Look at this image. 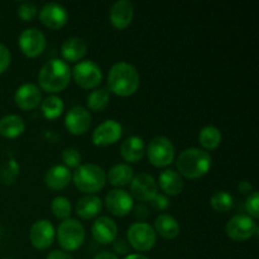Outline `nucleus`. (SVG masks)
Returning a JSON list of instances; mask_svg holds the SVG:
<instances>
[{
  "mask_svg": "<svg viewBox=\"0 0 259 259\" xmlns=\"http://www.w3.org/2000/svg\"><path fill=\"white\" fill-rule=\"evenodd\" d=\"M134 209V212H136V217L139 218V219H146L147 217H148V210L146 209V206L144 205H138V206L133 207Z\"/></svg>",
  "mask_w": 259,
  "mask_h": 259,
  "instance_id": "42",
  "label": "nucleus"
},
{
  "mask_svg": "<svg viewBox=\"0 0 259 259\" xmlns=\"http://www.w3.org/2000/svg\"><path fill=\"white\" fill-rule=\"evenodd\" d=\"M105 206L111 215L123 218L133 210L134 201L128 191L121 189H114L106 194Z\"/></svg>",
  "mask_w": 259,
  "mask_h": 259,
  "instance_id": "14",
  "label": "nucleus"
},
{
  "mask_svg": "<svg viewBox=\"0 0 259 259\" xmlns=\"http://www.w3.org/2000/svg\"><path fill=\"white\" fill-rule=\"evenodd\" d=\"M101 210H103V201L96 195H86V196L81 197L76 204V214L81 219L85 220L98 218Z\"/></svg>",
  "mask_w": 259,
  "mask_h": 259,
  "instance_id": "24",
  "label": "nucleus"
},
{
  "mask_svg": "<svg viewBox=\"0 0 259 259\" xmlns=\"http://www.w3.org/2000/svg\"><path fill=\"white\" fill-rule=\"evenodd\" d=\"M134 18V5L129 0H118L109 12V19L115 29L123 30L131 25Z\"/></svg>",
  "mask_w": 259,
  "mask_h": 259,
  "instance_id": "18",
  "label": "nucleus"
},
{
  "mask_svg": "<svg viewBox=\"0 0 259 259\" xmlns=\"http://www.w3.org/2000/svg\"><path fill=\"white\" fill-rule=\"evenodd\" d=\"M56 230L52 223L47 219L37 220L29 230V240L35 249L45 250L53 244Z\"/></svg>",
  "mask_w": 259,
  "mask_h": 259,
  "instance_id": "16",
  "label": "nucleus"
},
{
  "mask_svg": "<svg viewBox=\"0 0 259 259\" xmlns=\"http://www.w3.org/2000/svg\"><path fill=\"white\" fill-rule=\"evenodd\" d=\"M151 205L153 209L158 210V211H164L169 207V200L166 195L163 194H157L154 199L151 201Z\"/></svg>",
  "mask_w": 259,
  "mask_h": 259,
  "instance_id": "38",
  "label": "nucleus"
},
{
  "mask_svg": "<svg viewBox=\"0 0 259 259\" xmlns=\"http://www.w3.org/2000/svg\"><path fill=\"white\" fill-rule=\"evenodd\" d=\"M210 205L212 209L218 212H228L232 210L233 205H234V199L229 192L224 191V190H219L215 191L210 197Z\"/></svg>",
  "mask_w": 259,
  "mask_h": 259,
  "instance_id": "31",
  "label": "nucleus"
},
{
  "mask_svg": "<svg viewBox=\"0 0 259 259\" xmlns=\"http://www.w3.org/2000/svg\"><path fill=\"white\" fill-rule=\"evenodd\" d=\"M120 154L128 163H138L146 154V143L138 136H131L121 143Z\"/></svg>",
  "mask_w": 259,
  "mask_h": 259,
  "instance_id": "21",
  "label": "nucleus"
},
{
  "mask_svg": "<svg viewBox=\"0 0 259 259\" xmlns=\"http://www.w3.org/2000/svg\"><path fill=\"white\" fill-rule=\"evenodd\" d=\"M46 37L37 28H27L23 30L18 39L20 51L24 56L29 58L38 57L45 52Z\"/></svg>",
  "mask_w": 259,
  "mask_h": 259,
  "instance_id": "10",
  "label": "nucleus"
},
{
  "mask_svg": "<svg viewBox=\"0 0 259 259\" xmlns=\"http://www.w3.org/2000/svg\"><path fill=\"white\" fill-rule=\"evenodd\" d=\"M146 153L152 166L164 168L175 161V146L167 137H154L146 147Z\"/></svg>",
  "mask_w": 259,
  "mask_h": 259,
  "instance_id": "7",
  "label": "nucleus"
},
{
  "mask_svg": "<svg viewBox=\"0 0 259 259\" xmlns=\"http://www.w3.org/2000/svg\"><path fill=\"white\" fill-rule=\"evenodd\" d=\"M38 17L40 23L48 29L57 30L65 27L68 22V12L60 3L51 2L38 10Z\"/></svg>",
  "mask_w": 259,
  "mask_h": 259,
  "instance_id": "13",
  "label": "nucleus"
},
{
  "mask_svg": "<svg viewBox=\"0 0 259 259\" xmlns=\"http://www.w3.org/2000/svg\"><path fill=\"white\" fill-rule=\"evenodd\" d=\"M70 66L61 58H52L47 61L38 73L39 89L52 95L65 90L70 83Z\"/></svg>",
  "mask_w": 259,
  "mask_h": 259,
  "instance_id": "2",
  "label": "nucleus"
},
{
  "mask_svg": "<svg viewBox=\"0 0 259 259\" xmlns=\"http://www.w3.org/2000/svg\"><path fill=\"white\" fill-rule=\"evenodd\" d=\"M25 131V121L17 114H9L0 119V136L4 138H17Z\"/></svg>",
  "mask_w": 259,
  "mask_h": 259,
  "instance_id": "26",
  "label": "nucleus"
},
{
  "mask_svg": "<svg viewBox=\"0 0 259 259\" xmlns=\"http://www.w3.org/2000/svg\"><path fill=\"white\" fill-rule=\"evenodd\" d=\"M19 176V164L15 159L10 158L0 164V180L4 184L12 185Z\"/></svg>",
  "mask_w": 259,
  "mask_h": 259,
  "instance_id": "33",
  "label": "nucleus"
},
{
  "mask_svg": "<svg viewBox=\"0 0 259 259\" xmlns=\"http://www.w3.org/2000/svg\"><path fill=\"white\" fill-rule=\"evenodd\" d=\"M94 259H119L118 255L114 254V253L111 252H101L99 253L98 255H95V258Z\"/></svg>",
  "mask_w": 259,
  "mask_h": 259,
  "instance_id": "43",
  "label": "nucleus"
},
{
  "mask_svg": "<svg viewBox=\"0 0 259 259\" xmlns=\"http://www.w3.org/2000/svg\"><path fill=\"white\" fill-rule=\"evenodd\" d=\"M114 250L116 254L125 255L129 253V244L124 239H115L114 240Z\"/></svg>",
  "mask_w": 259,
  "mask_h": 259,
  "instance_id": "39",
  "label": "nucleus"
},
{
  "mask_svg": "<svg viewBox=\"0 0 259 259\" xmlns=\"http://www.w3.org/2000/svg\"><path fill=\"white\" fill-rule=\"evenodd\" d=\"M40 110H42L43 116L48 120L60 118L65 110V103L62 99L57 95H50L42 101L40 104Z\"/></svg>",
  "mask_w": 259,
  "mask_h": 259,
  "instance_id": "29",
  "label": "nucleus"
},
{
  "mask_svg": "<svg viewBox=\"0 0 259 259\" xmlns=\"http://www.w3.org/2000/svg\"><path fill=\"white\" fill-rule=\"evenodd\" d=\"M123 136V126L114 119H106L93 132L91 141L96 147H108L116 143Z\"/></svg>",
  "mask_w": 259,
  "mask_h": 259,
  "instance_id": "11",
  "label": "nucleus"
},
{
  "mask_svg": "<svg viewBox=\"0 0 259 259\" xmlns=\"http://www.w3.org/2000/svg\"><path fill=\"white\" fill-rule=\"evenodd\" d=\"M106 177L109 184L119 189L131 184L134 177V171L128 163H118L109 169Z\"/></svg>",
  "mask_w": 259,
  "mask_h": 259,
  "instance_id": "27",
  "label": "nucleus"
},
{
  "mask_svg": "<svg viewBox=\"0 0 259 259\" xmlns=\"http://www.w3.org/2000/svg\"><path fill=\"white\" fill-rule=\"evenodd\" d=\"M3 259H10V258H3Z\"/></svg>",
  "mask_w": 259,
  "mask_h": 259,
  "instance_id": "45",
  "label": "nucleus"
},
{
  "mask_svg": "<svg viewBox=\"0 0 259 259\" xmlns=\"http://www.w3.org/2000/svg\"><path fill=\"white\" fill-rule=\"evenodd\" d=\"M72 180L70 168L63 164H55L45 175V184L48 189L53 191H60L66 189Z\"/></svg>",
  "mask_w": 259,
  "mask_h": 259,
  "instance_id": "20",
  "label": "nucleus"
},
{
  "mask_svg": "<svg viewBox=\"0 0 259 259\" xmlns=\"http://www.w3.org/2000/svg\"><path fill=\"white\" fill-rule=\"evenodd\" d=\"M258 233V224L254 219L244 214L233 217L225 225V234L234 242H244Z\"/></svg>",
  "mask_w": 259,
  "mask_h": 259,
  "instance_id": "9",
  "label": "nucleus"
},
{
  "mask_svg": "<svg viewBox=\"0 0 259 259\" xmlns=\"http://www.w3.org/2000/svg\"><path fill=\"white\" fill-rule=\"evenodd\" d=\"M245 210L248 212V217L252 219H258L259 218V194L258 192H252L248 195L247 200H245Z\"/></svg>",
  "mask_w": 259,
  "mask_h": 259,
  "instance_id": "36",
  "label": "nucleus"
},
{
  "mask_svg": "<svg viewBox=\"0 0 259 259\" xmlns=\"http://www.w3.org/2000/svg\"><path fill=\"white\" fill-rule=\"evenodd\" d=\"M71 77H73L76 85L85 90H95L103 81V71L96 62L91 60L80 61L71 70Z\"/></svg>",
  "mask_w": 259,
  "mask_h": 259,
  "instance_id": "6",
  "label": "nucleus"
},
{
  "mask_svg": "<svg viewBox=\"0 0 259 259\" xmlns=\"http://www.w3.org/2000/svg\"><path fill=\"white\" fill-rule=\"evenodd\" d=\"M128 244L138 252H148L156 245L157 234L153 227L144 222H137L129 227Z\"/></svg>",
  "mask_w": 259,
  "mask_h": 259,
  "instance_id": "8",
  "label": "nucleus"
},
{
  "mask_svg": "<svg viewBox=\"0 0 259 259\" xmlns=\"http://www.w3.org/2000/svg\"><path fill=\"white\" fill-rule=\"evenodd\" d=\"M199 142L205 151H214L222 143V132L214 125H206L199 132Z\"/></svg>",
  "mask_w": 259,
  "mask_h": 259,
  "instance_id": "30",
  "label": "nucleus"
},
{
  "mask_svg": "<svg viewBox=\"0 0 259 259\" xmlns=\"http://www.w3.org/2000/svg\"><path fill=\"white\" fill-rule=\"evenodd\" d=\"M46 259H73V258L71 257L67 252H65V250H53V252H51L50 254L47 255V258Z\"/></svg>",
  "mask_w": 259,
  "mask_h": 259,
  "instance_id": "41",
  "label": "nucleus"
},
{
  "mask_svg": "<svg viewBox=\"0 0 259 259\" xmlns=\"http://www.w3.org/2000/svg\"><path fill=\"white\" fill-rule=\"evenodd\" d=\"M40 101H42V91L34 83H23L14 94V103L20 110H33L39 105Z\"/></svg>",
  "mask_w": 259,
  "mask_h": 259,
  "instance_id": "17",
  "label": "nucleus"
},
{
  "mask_svg": "<svg viewBox=\"0 0 259 259\" xmlns=\"http://www.w3.org/2000/svg\"><path fill=\"white\" fill-rule=\"evenodd\" d=\"M124 259H149L143 254H128Z\"/></svg>",
  "mask_w": 259,
  "mask_h": 259,
  "instance_id": "44",
  "label": "nucleus"
},
{
  "mask_svg": "<svg viewBox=\"0 0 259 259\" xmlns=\"http://www.w3.org/2000/svg\"><path fill=\"white\" fill-rule=\"evenodd\" d=\"M62 161L63 166H66L67 168H77L78 166H81V161H82V156H81L80 151L75 147H68L65 148L62 152Z\"/></svg>",
  "mask_w": 259,
  "mask_h": 259,
  "instance_id": "34",
  "label": "nucleus"
},
{
  "mask_svg": "<svg viewBox=\"0 0 259 259\" xmlns=\"http://www.w3.org/2000/svg\"><path fill=\"white\" fill-rule=\"evenodd\" d=\"M156 234L162 237L163 239H175L179 237L180 228L179 222L169 214H159L154 220L153 227Z\"/></svg>",
  "mask_w": 259,
  "mask_h": 259,
  "instance_id": "25",
  "label": "nucleus"
},
{
  "mask_svg": "<svg viewBox=\"0 0 259 259\" xmlns=\"http://www.w3.org/2000/svg\"><path fill=\"white\" fill-rule=\"evenodd\" d=\"M93 238L100 244H110L116 239L118 235V225L111 218L99 217L91 227Z\"/></svg>",
  "mask_w": 259,
  "mask_h": 259,
  "instance_id": "19",
  "label": "nucleus"
},
{
  "mask_svg": "<svg viewBox=\"0 0 259 259\" xmlns=\"http://www.w3.org/2000/svg\"><path fill=\"white\" fill-rule=\"evenodd\" d=\"M72 181L78 191L94 195L105 187L106 174L98 164L85 163L76 168L72 175Z\"/></svg>",
  "mask_w": 259,
  "mask_h": 259,
  "instance_id": "4",
  "label": "nucleus"
},
{
  "mask_svg": "<svg viewBox=\"0 0 259 259\" xmlns=\"http://www.w3.org/2000/svg\"><path fill=\"white\" fill-rule=\"evenodd\" d=\"M38 15L37 5L33 4L32 2H23L18 8V17L23 22H32Z\"/></svg>",
  "mask_w": 259,
  "mask_h": 259,
  "instance_id": "35",
  "label": "nucleus"
},
{
  "mask_svg": "<svg viewBox=\"0 0 259 259\" xmlns=\"http://www.w3.org/2000/svg\"><path fill=\"white\" fill-rule=\"evenodd\" d=\"M166 196H177L184 190V180L182 176L175 169H164L159 174L158 185Z\"/></svg>",
  "mask_w": 259,
  "mask_h": 259,
  "instance_id": "23",
  "label": "nucleus"
},
{
  "mask_svg": "<svg viewBox=\"0 0 259 259\" xmlns=\"http://www.w3.org/2000/svg\"><path fill=\"white\" fill-rule=\"evenodd\" d=\"M88 53V43L81 37H70L61 46V55L63 61L68 62H80Z\"/></svg>",
  "mask_w": 259,
  "mask_h": 259,
  "instance_id": "22",
  "label": "nucleus"
},
{
  "mask_svg": "<svg viewBox=\"0 0 259 259\" xmlns=\"http://www.w3.org/2000/svg\"><path fill=\"white\" fill-rule=\"evenodd\" d=\"M252 190H253L252 184H250L249 181H247V180L239 182V185H238V191H239L242 195H250L253 192Z\"/></svg>",
  "mask_w": 259,
  "mask_h": 259,
  "instance_id": "40",
  "label": "nucleus"
},
{
  "mask_svg": "<svg viewBox=\"0 0 259 259\" xmlns=\"http://www.w3.org/2000/svg\"><path fill=\"white\" fill-rule=\"evenodd\" d=\"M91 121H93V118H91L90 111L80 105L72 106L65 116V126L72 136L85 134L90 129Z\"/></svg>",
  "mask_w": 259,
  "mask_h": 259,
  "instance_id": "15",
  "label": "nucleus"
},
{
  "mask_svg": "<svg viewBox=\"0 0 259 259\" xmlns=\"http://www.w3.org/2000/svg\"><path fill=\"white\" fill-rule=\"evenodd\" d=\"M85 228L78 220L68 219L62 220L57 229V240L65 252H75L85 242Z\"/></svg>",
  "mask_w": 259,
  "mask_h": 259,
  "instance_id": "5",
  "label": "nucleus"
},
{
  "mask_svg": "<svg viewBox=\"0 0 259 259\" xmlns=\"http://www.w3.org/2000/svg\"><path fill=\"white\" fill-rule=\"evenodd\" d=\"M51 211L56 219L66 220L72 212V205L70 200L65 196H56L51 202Z\"/></svg>",
  "mask_w": 259,
  "mask_h": 259,
  "instance_id": "32",
  "label": "nucleus"
},
{
  "mask_svg": "<svg viewBox=\"0 0 259 259\" xmlns=\"http://www.w3.org/2000/svg\"><path fill=\"white\" fill-rule=\"evenodd\" d=\"M109 103H110V91L108 90V88L95 89L86 98L88 109L94 113H100V111L105 110Z\"/></svg>",
  "mask_w": 259,
  "mask_h": 259,
  "instance_id": "28",
  "label": "nucleus"
},
{
  "mask_svg": "<svg viewBox=\"0 0 259 259\" xmlns=\"http://www.w3.org/2000/svg\"><path fill=\"white\" fill-rule=\"evenodd\" d=\"M132 197L137 199L141 202H151L158 194V186L154 177L149 174L134 175L131 184Z\"/></svg>",
  "mask_w": 259,
  "mask_h": 259,
  "instance_id": "12",
  "label": "nucleus"
},
{
  "mask_svg": "<svg viewBox=\"0 0 259 259\" xmlns=\"http://www.w3.org/2000/svg\"><path fill=\"white\" fill-rule=\"evenodd\" d=\"M179 174L189 180L204 177L211 169L212 157L207 151L197 147L186 148L179 154L176 159Z\"/></svg>",
  "mask_w": 259,
  "mask_h": 259,
  "instance_id": "3",
  "label": "nucleus"
},
{
  "mask_svg": "<svg viewBox=\"0 0 259 259\" xmlns=\"http://www.w3.org/2000/svg\"><path fill=\"white\" fill-rule=\"evenodd\" d=\"M141 76L132 63L120 61L111 66L108 73V90L115 95L126 98L138 91Z\"/></svg>",
  "mask_w": 259,
  "mask_h": 259,
  "instance_id": "1",
  "label": "nucleus"
},
{
  "mask_svg": "<svg viewBox=\"0 0 259 259\" xmlns=\"http://www.w3.org/2000/svg\"><path fill=\"white\" fill-rule=\"evenodd\" d=\"M10 62H12V55L9 48L0 43V73L5 72L9 68Z\"/></svg>",
  "mask_w": 259,
  "mask_h": 259,
  "instance_id": "37",
  "label": "nucleus"
}]
</instances>
